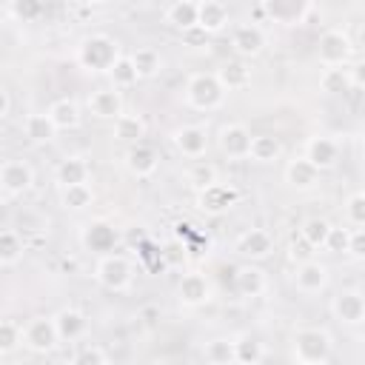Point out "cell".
I'll use <instances>...</instances> for the list:
<instances>
[{
  "instance_id": "obj_1",
  "label": "cell",
  "mask_w": 365,
  "mask_h": 365,
  "mask_svg": "<svg viewBox=\"0 0 365 365\" xmlns=\"http://www.w3.org/2000/svg\"><path fill=\"white\" fill-rule=\"evenodd\" d=\"M123 57L120 51V40H114L111 34H88L77 43V66L88 74H108L114 68V63Z\"/></svg>"
},
{
  "instance_id": "obj_2",
  "label": "cell",
  "mask_w": 365,
  "mask_h": 365,
  "mask_svg": "<svg viewBox=\"0 0 365 365\" xmlns=\"http://www.w3.org/2000/svg\"><path fill=\"white\" fill-rule=\"evenodd\" d=\"M334 354V336L325 328L305 325L291 334V359L294 365H328Z\"/></svg>"
},
{
  "instance_id": "obj_3",
  "label": "cell",
  "mask_w": 365,
  "mask_h": 365,
  "mask_svg": "<svg viewBox=\"0 0 365 365\" xmlns=\"http://www.w3.org/2000/svg\"><path fill=\"white\" fill-rule=\"evenodd\" d=\"M225 103V91L220 88L217 77L211 71H197L185 83V106L194 111H217Z\"/></svg>"
},
{
  "instance_id": "obj_4",
  "label": "cell",
  "mask_w": 365,
  "mask_h": 365,
  "mask_svg": "<svg viewBox=\"0 0 365 365\" xmlns=\"http://www.w3.org/2000/svg\"><path fill=\"white\" fill-rule=\"evenodd\" d=\"M94 279L106 288V291H114V294H123L131 288V279H134V271H131V262L123 257V254H103L94 265Z\"/></svg>"
},
{
  "instance_id": "obj_5",
  "label": "cell",
  "mask_w": 365,
  "mask_h": 365,
  "mask_svg": "<svg viewBox=\"0 0 365 365\" xmlns=\"http://www.w3.org/2000/svg\"><path fill=\"white\" fill-rule=\"evenodd\" d=\"M351 54H354V43H351L348 31L328 29V31L319 34V40H317V60L325 68H345Z\"/></svg>"
},
{
  "instance_id": "obj_6",
  "label": "cell",
  "mask_w": 365,
  "mask_h": 365,
  "mask_svg": "<svg viewBox=\"0 0 365 365\" xmlns=\"http://www.w3.org/2000/svg\"><path fill=\"white\" fill-rule=\"evenodd\" d=\"M237 202H240V191L231 182H214V185L197 191V208L202 214H208V217L228 214Z\"/></svg>"
},
{
  "instance_id": "obj_7",
  "label": "cell",
  "mask_w": 365,
  "mask_h": 365,
  "mask_svg": "<svg viewBox=\"0 0 365 365\" xmlns=\"http://www.w3.org/2000/svg\"><path fill=\"white\" fill-rule=\"evenodd\" d=\"M23 345L31 354H51L60 345L57 331H54V319L51 317H31L23 325Z\"/></svg>"
},
{
  "instance_id": "obj_8",
  "label": "cell",
  "mask_w": 365,
  "mask_h": 365,
  "mask_svg": "<svg viewBox=\"0 0 365 365\" xmlns=\"http://www.w3.org/2000/svg\"><path fill=\"white\" fill-rule=\"evenodd\" d=\"M331 314L342 325H362L365 319V297L359 288H342L331 297Z\"/></svg>"
},
{
  "instance_id": "obj_9",
  "label": "cell",
  "mask_w": 365,
  "mask_h": 365,
  "mask_svg": "<svg viewBox=\"0 0 365 365\" xmlns=\"http://www.w3.org/2000/svg\"><path fill=\"white\" fill-rule=\"evenodd\" d=\"M331 282V268L319 259H302L294 268V288L305 297H314L319 291H325Z\"/></svg>"
},
{
  "instance_id": "obj_10",
  "label": "cell",
  "mask_w": 365,
  "mask_h": 365,
  "mask_svg": "<svg viewBox=\"0 0 365 365\" xmlns=\"http://www.w3.org/2000/svg\"><path fill=\"white\" fill-rule=\"evenodd\" d=\"M217 148L228 160H248L251 131L242 123H222L217 131Z\"/></svg>"
},
{
  "instance_id": "obj_11",
  "label": "cell",
  "mask_w": 365,
  "mask_h": 365,
  "mask_svg": "<svg viewBox=\"0 0 365 365\" xmlns=\"http://www.w3.org/2000/svg\"><path fill=\"white\" fill-rule=\"evenodd\" d=\"M34 185V168L26 160H6L0 163V188L9 197H23Z\"/></svg>"
},
{
  "instance_id": "obj_12",
  "label": "cell",
  "mask_w": 365,
  "mask_h": 365,
  "mask_svg": "<svg viewBox=\"0 0 365 365\" xmlns=\"http://www.w3.org/2000/svg\"><path fill=\"white\" fill-rule=\"evenodd\" d=\"M171 145L177 148V154L188 157V160H200L208 151V131L202 125H194V123L177 125L171 131Z\"/></svg>"
},
{
  "instance_id": "obj_13",
  "label": "cell",
  "mask_w": 365,
  "mask_h": 365,
  "mask_svg": "<svg viewBox=\"0 0 365 365\" xmlns=\"http://www.w3.org/2000/svg\"><path fill=\"white\" fill-rule=\"evenodd\" d=\"M265 31L262 26L257 23H240L231 34V48L237 51V60H251V57H259L265 51Z\"/></svg>"
},
{
  "instance_id": "obj_14",
  "label": "cell",
  "mask_w": 365,
  "mask_h": 365,
  "mask_svg": "<svg viewBox=\"0 0 365 365\" xmlns=\"http://www.w3.org/2000/svg\"><path fill=\"white\" fill-rule=\"evenodd\" d=\"M302 157L322 174L328 168H334L339 163V143L334 137H325V134H314L305 140V148H302Z\"/></svg>"
},
{
  "instance_id": "obj_15",
  "label": "cell",
  "mask_w": 365,
  "mask_h": 365,
  "mask_svg": "<svg viewBox=\"0 0 365 365\" xmlns=\"http://www.w3.org/2000/svg\"><path fill=\"white\" fill-rule=\"evenodd\" d=\"M211 294H214L211 279H208L205 274H200V271H188V274H182L180 282H177V299H180V305H185V308H200V305H205V302L211 299Z\"/></svg>"
},
{
  "instance_id": "obj_16",
  "label": "cell",
  "mask_w": 365,
  "mask_h": 365,
  "mask_svg": "<svg viewBox=\"0 0 365 365\" xmlns=\"http://www.w3.org/2000/svg\"><path fill=\"white\" fill-rule=\"evenodd\" d=\"M117 240H120L117 228H114L111 222H106V220H91V222L83 228V234H80L83 248H86V251H94V254H100V257H103V254H114Z\"/></svg>"
},
{
  "instance_id": "obj_17",
  "label": "cell",
  "mask_w": 365,
  "mask_h": 365,
  "mask_svg": "<svg viewBox=\"0 0 365 365\" xmlns=\"http://www.w3.org/2000/svg\"><path fill=\"white\" fill-rule=\"evenodd\" d=\"M123 163H125V168H128L131 177L145 180V177H151V174L160 168V154H157V148L148 145V143H134V145L125 148Z\"/></svg>"
},
{
  "instance_id": "obj_18",
  "label": "cell",
  "mask_w": 365,
  "mask_h": 365,
  "mask_svg": "<svg viewBox=\"0 0 365 365\" xmlns=\"http://www.w3.org/2000/svg\"><path fill=\"white\" fill-rule=\"evenodd\" d=\"M237 251H240L245 259H251V262L268 259V257L274 254V237H271V231H265V228H248V231L240 234Z\"/></svg>"
},
{
  "instance_id": "obj_19",
  "label": "cell",
  "mask_w": 365,
  "mask_h": 365,
  "mask_svg": "<svg viewBox=\"0 0 365 365\" xmlns=\"http://www.w3.org/2000/svg\"><path fill=\"white\" fill-rule=\"evenodd\" d=\"M234 288H237L240 297L257 299V297H262V294L268 291V277H265V271H262L259 265L245 262V265H240V268L234 271Z\"/></svg>"
},
{
  "instance_id": "obj_20",
  "label": "cell",
  "mask_w": 365,
  "mask_h": 365,
  "mask_svg": "<svg viewBox=\"0 0 365 365\" xmlns=\"http://www.w3.org/2000/svg\"><path fill=\"white\" fill-rule=\"evenodd\" d=\"M231 20V11L220 0H202L197 3V31L202 34H220Z\"/></svg>"
},
{
  "instance_id": "obj_21",
  "label": "cell",
  "mask_w": 365,
  "mask_h": 365,
  "mask_svg": "<svg viewBox=\"0 0 365 365\" xmlns=\"http://www.w3.org/2000/svg\"><path fill=\"white\" fill-rule=\"evenodd\" d=\"M86 108L91 111V117L97 120H117L123 114V94L117 88H97L88 94L86 100Z\"/></svg>"
},
{
  "instance_id": "obj_22",
  "label": "cell",
  "mask_w": 365,
  "mask_h": 365,
  "mask_svg": "<svg viewBox=\"0 0 365 365\" xmlns=\"http://www.w3.org/2000/svg\"><path fill=\"white\" fill-rule=\"evenodd\" d=\"M220 88L228 94V91H242L251 86V66L245 60H225L217 71H214Z\"/></svg>"
},
{
  "instance_id": "obj_23",
  "label": "cell",
  "mask_w": 365,
  "mask_h": 365,
  "mask_svg": "<svg viewBox=\"0 0 365 365\" xmlns=\"http://www.w3.org/2000/svg\"><path fill=\"white\" fill-rule=\"evenodd\" d=\"M51 319H54V331H57L60 342H74L88 328V319H86V314L80 308H60Z\"/></svg>"
},
{
  "instance_id": "obj_24",
  "label": "cell",
  "mask_w": 365,
  "mask_h": 365,
  "mask_svg": "<svg viewBox=\"0 0 365 365\" xmlns=\"http://www.w3.org/2000/svg\"><path fill=\"white\" fill-rule=\"evenodd\" d=\"M46 114H48V120L54 123L57 131H74V128L80 125V120H83V108H80V103H77L74 97H60V100H54Z\"/></svg>"
},
{
  "instance_id": "obj_25",
  "label": "cell",
  "mask_w": 365,
  "mask_h": 365,
  "mask_svg": "<svg viewBox=\"0 0 365 365\" xmlns=\"http://www.w3.org/2000/svg\"><path fill=\"white\" fill-rule=\"evenodd\" d=\"M54 180H57L60 188H68V185H88V180H91V165H88L83 157H66V160L57 163Z\"/></svg>"
},
{
  "instance_id": "obj_26",
  "label": "cell",
  "mask_w": 365,
  "mask_h": 365,
  "mask_svg": "<svg viewBox=\"0 0 365 365\" xmlns=\"http://www.w3.org/2000/svg\"><path fill=\"white\" fill-rule=\"evenodd\" d=\"M285 182H288V188H294V191H311V188H317L319 185V171L305 160V157H294L288 165H285Z\"/></svg>"
},
{
  "instance_id": "obj_27",
  "label": "cell",
  "mask_w": 365,
  "mask_h": 365,
  "mask_svg": "<svg viewBox=\"0 0 365 365\" xmlns=\"http://www.w3.org/2000/svg\"><path fill=\"white\" fill-rule=\"evenodd\" d=\"M163 17L177 31H194L197 29V3L194 0H174L165 6Z\"/></svg>"
},
{
  "instance_id": "obj_28",
  "label": "cell",
  "mask_w": 365,
  "mask_h": 365,
  "mask_svg": "<svg viewBox=\"0 0 365 365\" xmlns=\"http://www.w3.org/2000/svg\"><path fill=\"white\" fill-rule=\"evenodd\" d=\"M23 134L31 145H48L57 137V128H54V123L48 120L46 111H34L23 120Z\"/></svg>"
},
{
  "instance_id": "obj_29",
  "label": "cell",
  "mask_w": 365,
  "mask_h": 365,
  "mask_svg": "<svg viewBox=\"0 0 365 365\" xmlns=\"http://www.w3.org/2000/svg\"><path fill=\"white\" fill-rule=\"evenodd\" d=\"M128 60H131V66H134L140 80H151V77H157L163 71V54L154 46H137L128 54Z\"/></svg>"
},
{
  "instance_id": "obj_30",
  "label": "cell",
  "mask_w": 365,
  "mask_h": 365,
  "mask_svg": "<svg viewBox=\"0 0 365 365\" xmlns=\"http://www.w3.org/2000/svg\"><path fill=\"white\" fill-rule=\"evenodd\" d=\"M282 154V143L277 134H251V148H248V157L259 165H268V163H277Z\"/></svg>"
},
{
  "instance_id": "obj_31",
  "label": "cell",
  "mask_w": 365,
  "mask_h": 365,
  "mask_svg": "<svg viewBox=\"0 0 365 365\" xmlns=\"http://www.w3.org/2000/svg\"><path fill=\"white\" fill-rule=\"evenodd\" d=\"M145 120L140 117V114H128V111H123L117 120H114V140H120V143H125V145H134V143H143V137H145Z\"/></svg>"
},
{
  "instance_id": "obj_32",
  "label": "cell",
  "mask_w": 365,
  "mask_h": 365,
  "mask_svg": "<svg viewBox=\"0 0 365 365\" xmlns=\"http://www.w3.org/2000/svg\"><path fill=\"white\" fill-rule=\"evenodd\" d=\"M262 354H265V348L257 336L245 334V336L234 339V365H259Z\"/></svg>"
},
{
  "instance_id": "obj_33",
  "label": "cell",
  "mask_w": 365,
  "mask_h": 365,
  "mask_svg": "<svg viewBox=\"0 0 365 365\" xmlns=\"http://www.w3.org/2000/svg\"><path fill=\"white\" fill-rule=\"evenodd\" d=\"M185 180L191 182V188L202 191V188L220 182V171H217V165L208 163V160H194V163L188 165V171H185Z\"/></svg>"
},
{
  "instance_id": "obj_34",
  "label": "cell",
  "mask_w": 365,
  "mask_h": 365,
  "mask_svg": "<svg viewBox=\"0 0 365 365\" xmlns=\"http://www.w3.org/2000/svg\"><path fill=\"white\" fill-rule=\"evenodd\" d=\"M328 231H331V222H328V220H322V217H308V220L302 222V228H299V237H302V242H305L308 248L319 251V248H325Z\"/></svg>"
},
{
  "instance_id": "obj_35",
  "label": "cell",
  "mask_w": 365,
  "mask_h": 365,
  "mask_svg": "<svg viewBox=\"0 0 365 365\" xmlns=\"http://www.w3.org/2000/svg\"><path fill=\"white\" fill-rule=\"evenodd\" d=\"M94 202V188L91 185H68L60 188V205L66 211H86Z\"/></svg>"
},
{
  "instance_id": "obj_36",
  "label": "cell",
  "mask_w": 365,
  "mask_h": 365,
  "mask_svg": "<svg viewBox=\"0 0 365 365\" xmlns=\"http://www.w3.org/2000/svg\"><path fill=\"white\" fill-rule=\"evenodd\" d=\"M26 254L23 237L17 231H0V265H17Z\"/></svg>"
},
{
  "instance_id": "obj_37",
  "label": "cell",
  "mask_w": 365,
  "mask_h": 365,
  "mask_svg": "<svg viewBox=\"0 0 365 365\" xmlns=\"http://www.w3.org/2000/svg\"><path fill=\"white\" fill-rule=\"evenodd\" d=\"M319 88L322 94H345L351 91V68H325L319 77Z\"/></svg>"
},
{
  "instance_id": "obj_38",
  "label": "cell",
  "mask_w": 365,
  "mask_h": 365,
  "mask_svg": "<svg viewBox=\"0 0 365 365\" xmlns=\"http://www.w3.org/2000/svg\"><path fill=\"white\" fill-rule=\"evenodd\" d=\"M205 359L211 365H234V339L228 336H214L205 342Z\"/></svg>"
},
{
  "instance_id": "obj_39",
  "label": "cell",
  "mask_w": 365,
  "mask_h": 365,
  "mask_svg": "<svg viewBox=\"0 0 365 365\" xmlns=\"http://www.w3.org/2000/svg\"><path fill=\"white\" fill-rule=\"evenodd\" d=\"M108 77H111V88H117V91H123V88H131L140 77H137V71H134V66H131V60L123 54L117 63H114V68L108 71Z\"/></svg>"
},
{
  "instance_id": "obj_40",
  "label": "cell",
  "mask_w": 365,
  "mask_h": 365,
  "mask_svg": "<svg viewBox=\"0 0 365 365\" xmlns=\"http://www.w3.org/2000/svg\"><path fill=\"white\" fill-rule=\"evenodd\" d=\"M23 345V328L14 319H0V356L14 354Z\"/></svg>"
},
{
  "instance_id": "obj_41",
  "label": "cell",
  "mask_w": 365,
  "mask_h": 365,
  "mask_svg": "<svg viewBox=\"0 0 365 365\" xmlns=\"http://www.w3.org/2000/svg\"><path fill=\"white\" fill-rule=\"evenodd\" d=\"M345 220L351 222V228H362L365 225V194L362 191H351L345 200Z\"/></svg>"
},
{
  "instance_id": "obj_42",
  "label": "cell",
  "mask_w": 365,
  "mask_h": 365,
  "mask_svg": "<svg viewBox=\"0 0 365 365\" xmlns=\"http://www.w3.org/2000/svg\"><path fill=\"white\" fill-rule=\"evenodd\" d=\"M43 11H46V6L37 3V0H14V3H9V14H14V17L23 20V23L37 20Z\"/></svg>"
},
{
  "instance_id": "obj_43",
  "label": "cell",
  "mask_w": 365,
  "mask_h": 365,
  "mask_svg": "<svg viewBox=\"0 0 365 365\" xmlns=\"http://www.w3.org/2000/svg\"><path fill=\"white\" fill-rule=\"evenodd\" d=\"M71 365H108V356L100 345H86L74 354V362Z\"/></svg>"
},
{
  "instance_id": "obj_44",
  "label": "cell",
  "mask_w": 365,
  "mask_h": 365,
  "mask_svg": "<svg viewBox=\"0 0 365 365\" xmlns=\"http://www.w3.org/2000/svg\"><path fill=\"white\" fill-rule=\"evenodd\" d=\"M348 231H351V228H336V225H331L322 251H328V254H345V248H348Z\"/></svg>"
},
{
  "instance_id": "obj_45",
  "label": "cell",
  "mask_w": 365,
  "mask_h": 365,
  "mask_svg": "<svg viewBox=\"0 0 365 365\" xmlns=\"http://www.w3.org/2000/svg\"><path fill=\"white\" fill-rule=\"evenodd\" d=\"M348 257L354 259H362L365 257V231L362 228H351L348 231V248H345Z\"/></svg>"
},
{
  "instance_id": "obj_46",
  "label": "cell",
  "mask_w": 365,
  "mask_h": 365,
  "mask_svg": "<svg viewBox=\"0 0 365 365\" xmlns=\"http://www.w3.org/2000/svg\"><path fill=\"white\" fill-rule=\"evenodd\" d=\"M9 111H11V97H9V91L0 86V120H6Z\"/></svg>"
},
{
  "instance_id": "obj_47",
  "label": "cell",
  "mask_w": 365,
  "mask_h": 365,
  "mask_svg": "<svg viewBox=\"0 0 365 365\" xmlns=\"http://www.w3.org/2000/svg\"><path fill=\"white\" fill-rule=\"evenodd\" d=\"M108 365H111V362H108Z\"/></svg>"
}]
</instances>
